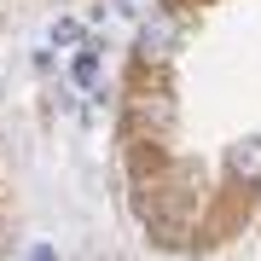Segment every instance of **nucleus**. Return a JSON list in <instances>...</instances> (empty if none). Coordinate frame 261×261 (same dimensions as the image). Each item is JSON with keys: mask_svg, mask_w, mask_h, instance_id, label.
I'll list each match as a JSON object with an SVG mask.
<instances>
[{"mask_svg": "<svg viewBox=\"0 0 261 261\" xmlns=\"http://www.w3.org/2000/svg\"><path fill=\"white\" fill-rule=\"evenodd\" d=\"M232 168H238L244 180H261V134L244 140V145H232Z\"/></svg>", "mask_w": 261, "mask_h": 261, "instance_id": "obj_1", "label": "nucleus"}, {"mask_svg": "<svg viewBox=\"0 0 261 261\" xmlns=\"http://www.w3.org/2000/svg\"><path fill=\"white\" fill-rule=\"evenodd\" d=\"M168 47H174V23H163V18H157V23L140 35V53H145V58H163Z\"/></svg>", "mask_w": 261, "mask_h": 261, "instance_id": "obj_2", "label": "nucleus"}, {"mask_svg": "<svg viewBox=\"0 0 261 261\" xmlns=\"http://www.w3.org/2000/svg\"><path fill=\"white\" fill-rule=\"evenodd\" d=\"M93 75H99V53H82L75 58V87H93Z\"/></svg>", "mask_w": 261, "mask_h": 261, "instance_id": "obj_3", "label": "nucleus"}, {"mask_svg": "<svg viewBox=\"0 0 261 261\" xmlns=\"http://www.w3.org/2000/svg\"><path fill=\"white\" fill-rule=\"evenodd\" d=\"M53 41H58V47H75V41H82V23H70V18H64V23L53 29Z\"/></svg>", "mask_w": 261, "mask_h": 261, "instance_id": "obj_4", "label": "nucleus"}, {"mask_svg": "<svg viewBox=\"0 0 261 261\" xmlns=\"http://www.w3.org/2000/svg\"><path fill=\"white\" fill-rule=\"evenodd\" d=\"M29 261H53V250H47V244H41V250H29Z\"/></svg>", "mask_w": 261, "mask_h": 261, "instance_id": "obj_5", "label": "nucleus"}]
</instances>
